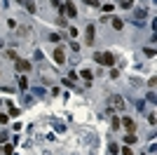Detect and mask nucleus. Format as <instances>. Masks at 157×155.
Here are the masks:
<instances>
[{"label":"nucleus","mask_w":157,"mask_h":155,"mask_svg":"<svg viewBox=\"0 0 157 155\" xmlns=\"http://www.w3.org/2000/svg\"><path fill=\"white\" fill-rule=\"evenodd\" d=\"M63 12H66L68 17H75V14H77V9H75L73 2H66V5H63Z\"/></svg>","instance_id":"20e7f679"},{"label":"nucleus","mask_w":157,"mask_h":155,"mask_svg":"<svg viewBox=\"0 0 157 155\" xmlns=\"http://www.w3.org/2000/svg\"><path fill=\"white\" fill-rule=\"evenodd\" d=\"M2 153H5V155H12V153H14V148L7 143V146H2Z\"/></svg>","instance_id":"ddd939ff"},{"label":"nucleus","mask_w":157,"mask_h":155,"mask_svg":"<svg viewBox=\"0 0 157 155\" xmlns=\"http://www.w3.org/2000/svg\"><path fill=\"white\" fill-rule=\"evenodd\" d=\"M52 5H54V7H63V2H61V0H52Z\"/></svg>","instance_id":"aec40b11"},{"label":"nucleus","mask_w":157,"mask_h":155,"mask_svg":"<svg viewBox=\"0 0 157 155\" xmlns=\"http://www.w3.org/2000/svg\"><path fill=\"white\" fill-rule=\"evenodd\" d=\"M85 2H87L89 7H98V0H85Z\"/></svg>","instance_id":"a211bd4d"},{"label":"nucleus","mask_w":157,"mask_h":155,"mask_svg":"<svg viewBox=\"0 0 157 155\" xmlns=\"http://www.w3.org/2000/svg\"><path fill=\"white\" fill-rule=\"evenodd\" d=\"M0 47H5V42H2V40H0Z\"/></svg>","instance_id":"5701e85b"},{"label":"nucleus","mask_w":157,"mask_h":155,"mask_svg":"<svg viewBox=\"0 0 157 155\" xmlns=\"http://www.w3.org/2000/svg\"><path fill=\"white\" fill-rule=\"evenodd\" d=\"M122 124L127 127V132H134V129H136V124H134V120H131V118H124V120H122Z\"/></svg>","instance_id":"0eeeda50"},{"label":"nucleus","mask_w":157,"mask_h":155,"mask_svg":"<svg viewBox=\"0 0 157 155\" xmlns=\"http://www.w3.org/2000/svg\"><path fill=\"white\" fill-rule=\"evenodd\" d=\"M94 59L98 63H103V66H115V57H113L110 52H96Z\"/></svg>","instance_id":"f257e3e1"},{"label":"nucleus","mask_w":157,"mask_h":155,"mask_svg":"<svg viewBox=\"0 0 157 155\" xmlns=\"http://www.w3.org/2000/svg\"><path fill=\"white\" fill-rule=\"evenodd\" d=\"M110 122H113V129H120V118L110 113Z\"/></svg>","instance_id":"1a4fd4ad"},{"label":"nucleus","mask_w":157,"mask_h":155,"mask_svg":"<svg viewBox=\"0 0 157 155\" xmlns=\"http://www.w3.org/2000/svg\"><path fill=\"white\" fill-rule=\"evenodd\" d=\"M19 87L26 90V87H28V80H26V78H19Z\"/></svg>","instance_id":"dca6fc26"},{"label":"nucleus","mask_w":157,"mask_h":155,"mask_svg":"<svg viewBox=\"0 0 157 155\" xmlns=\"http://www.w3.org/2000/svg\"><path fill=\"white\" fill-rule=\"evenodd\" d=\"M110 103H113V108H115V111H124V99H122V96H117V94H115V96H110Z\"/></svg>","instance_id":"f03ea898"},{"label":"nucleus","mask_w":157,"mask_h":155,"mask_svg":"<svg viewBox=\"0 0 157 155\" xmlns=\"http://www.w3.org/2000/svg\"><path fill=\"white\" fill-rule=\"evenodd\" d=\"M5 54H7V59H12V61H17V59H19V57H17V52H14V49H7V52H5Z\"/></svg>","instance_id":"9b49d317"},{"label":"nucleus","mask_w":157,"mask_h":155,"mask_svg":"<svg viewBox=\"0 0 157 155\" xmlns=\"http://www.w3.org/2000/svg\"><path fill=\"white\" fill-rule=\"evenodd\" d=\"M122 155H134V151H131V148L127 146V148H122Z\"/></svg>","instance_id":"6ab92c4d"},{"label":"nucleus","mask_w":157,"mask_h":155,"mask_svg":"<svg viewBox=\"0 0 157 155\" xmlns=\"http://www.w3.org/2000/svg\"><path fill=\"white\" fill-rule=\"evenodd\" d=\"M24 5H26V9H28V12H35V5H33L31 0H24Z\"/></svg>","instance_id":"4468645a"},{"label":"nucleus","mask_w":157,"mask_h":155,"mask_svg":"<svg viewBox=\"0 0 157 155\" xmlns=\"http://www.w3.org/2000/svg\"><path fill=\"white\" fill-rule=\"evenodd\" d=\"M17 68L26 73V71H31V61H26V59H17Z\"/></svg>","instance_id":"7ed1b4c3"},{"label":"nucleus","mask_w":157,"mask_h":155,"mask_svg":"<svg viewBox=\"0 0 157 155\" xmlns=\"http://www.w3.org/2000/svg\"><path fill=\"white\" fill-rule=\"evenodd\" d=\"M124 141H127V146H131V143H136V136H134V134L129 132V134L124 136Z\"/></svg>","instance_id":"9d476101"},{"label":"nucleus","mask_w":157,"mask_h":155,"mask_svg":"<svg viewBox=\"0 0 157 155\" xmlns=\"http://www.w3.org/2000/svg\"><path fill=\"white\" fill-rule=\"evenodd\" d=\"M5 139H7V134H0V143H5Z\"/></svg>","instance_id":"4be33fe9"},{"label":"nucleus","mask_w":157,"mask_h":155,"mask_svg":"<svg viewBox=\"0 0 157 155\" xmlns=\"http://www.w3.org/2000/svg\"><path fill=\"white\" fill-rule=\"evenodd\" d=\"M9 115H14V118H17V115H19V108H17V106H14V103H9Z\"/></svg>","instance_id":"f8f14e48"},{"label":"nucleus","mask_w":157,"mask_h":155,"mask_svg":"<svg viewBox=\"0 0 157 155\" xmlns=\"http://www.w3.org/2000/svg\"><path fill=\"white\" fill-rule=\"evenodd\" d=\"M110 21H113V28H115V31H122V26H124V21H122V19H117V17H113Z\"/></svg>","instance_id":"423d86ee"},{"label":"nucleus","mask_w":157,"mask_h":155,"mask_svg":"<svg viewBox=\"0 0 157 155\" xmlns=\"http://www.w3.org/2000/svg\"><path fill=\"white\" fill-rule=\"evenodd\" d=\"M87 42H94V26H87Z\"/></svg>","instance_id":"6e6552de"},{"label":"nucleus","mask_w":157,"mask_h":155,"mask_svg":"<svg viewBox=\"0 0 157 155\" xmlns=\"http://www.w3.org/2000/svg\"><path fill=\"white\" fill-rule=\"evenodd\" d=\"M120 5H122L124 9H131V0H120Z\"/></svg>","instance_id":"f3484780"},{"label":"nucleus","mask_w":157,"mask_h":155,"mask_svg":"<svg viewBox=\"0 0 157 155\" xmlns=\"http://www.w3.org/2000/svg\"><path fill=\"white\" fill-rule=\"evenodd\" d=\"M7 122V115H5V113H0V124H5Z\"/></svg>","instance_id":"412c9836"},{"label":"nucleus","mask_w":157,"mask_h":155,"mask_svg":"<svg viewBox=\"0 0 157 155\" xmlns=\"http://www.w3.org/2000/svg\"><path fill=\"white\" fill-rule=\"evenodd\" d=\"M80 75H82V78H85V80H92V78H94V75H92V71H82V73H80Z\"/></svg>","instance_id":"2eb2a0df"},{"label":"nucleus","mask_w":157,"mask_h":155,"mask_svg":"<svg viewBox=\"0 0 157 155\" xmlns=\"http://www.w3.org/2000/svg\"><path fill=\"white\" fill-rule=\"evenodd\" d=\"M54 61H56V63H63V61H66V54H63V49H59V47L54 49Z\"/></svg>","instance_id":"39448f33"}]
</instances>
